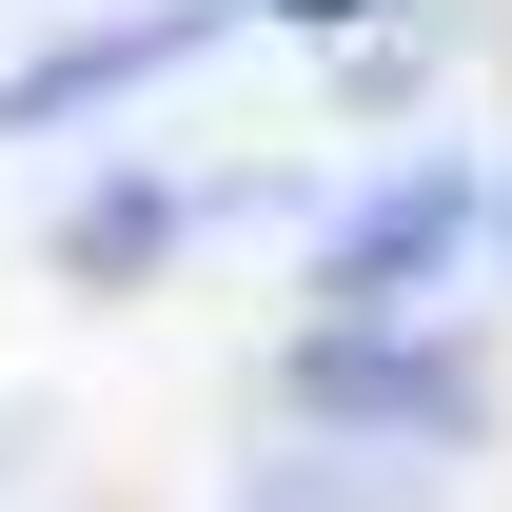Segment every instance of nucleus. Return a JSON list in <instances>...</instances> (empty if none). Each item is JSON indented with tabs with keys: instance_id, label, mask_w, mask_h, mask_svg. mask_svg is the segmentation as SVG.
I'll use <instances>...</instances> for the list:
<instances>
[{
	"instance_id": "nucleus-1",
	"label": "nucleus",
	"mask_w": 512,
	"mask_h": 512,
	"mask_svg": "<svg viewBox=\"0 0 512 512\" xmlns=\"http://www.w3.org/2000/svg\"><path fill=\"white\" fill-rule=\"evenodd\" d=\"M434 237H453V178H414V197H375V217H355V276H414Z\"/></svg>"
},
{
	"instance_id": "nucleus-2",
	"label": "nucleus",
	"mask_w": 512,
	"mask_h": 512,
	"mask_svg": "<svg viewBox=\"0 0 512 512\" xmlns=\"http://www.w3.org/2000/svg\"><path fill=\"white\" fill-rule=\"evenodd\" d=\"M296 20H335V0H296Z\"/></svg>"
}]
</instances>
